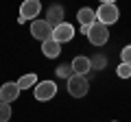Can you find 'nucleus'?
Returning a JSON list of instances; mask_svg holds the SVG:
<instances>
[{
  "label": "nucleus",
  "mask_w": 131,
  "mask_h": 122,
  "mask_svg": "<svg viewBox=\"0 0 131 122\" xmlns=\"http://www.w3.org/2000/svg\"><path fill=\"white\" fill-rule=\"evenodd\" d=\"M118 18H120V11H118V7L114 5L112 0L103 2V5L96 9V22L105 24V26H109V24L118 22Z\"/></svg>",
  "instance_id": "1"
},
{
  "label": "nucleus",
  "mask_w": 131,
  "mask_h": 122,
  "mask_svg": "<svg viewBox=\"0 0 131 122\" xmlns=\"http://www.w3.org/2000/svg\"><path fill=\"white\" fill-rule=\"evenodd\" d=\"M88 89H90V83H88V79H85L83 74H72L70 79H68V92H70V96L83 98V96L88 94Z\"/></svg>",
  "instance_id": "2"
},
{
  "label": "nucleus",
  "mask_w": 131,
  "mask_h": 122,
  "mask_svg": "<svg viewBox=\"0 0 131 122\" xmlns=\"http://www.w3.org/2000/svg\"><path fill=\"white\" fill-rule=\"evenodd\" d=\"M31 35L39 42H48L52 39V26L46 22V20H33L31 22Z\"/></svg>",
  "instance_id": "3"
},
{
  "label": "nucleus",
  "mask_w": 131,
  "mask_h": 122,
  "mask_svg": "<svg viewBox=\"0 0 131 122\" xmlns=\"http://www.w3.org/2000/svg\"><path fill=\"white\" fill-rule=\"evenodd\" d=\"M90 44H94V46H103V44H107L109 39V28L105 26V24L101 22H94L92 26H90Z\"/></svg>",
  "instance_id": "4"
},
{
  "label": "nucleus",
  "mask_w": 131,
  "mask_h": 122,
  "mask_svg": "<svg viewBox=\"0 0 131 122\" xmlns=\"http://www.w3.org/2000/svg\"><path fill=\"white\" fill-rule=\"evenodd\" d=\"M33 94H35L37 100H50L57 94V85L52 81H42V83H37L33 87Z\"/></svg>",
  "instance_id": "5"
},
{
  "label": "nucleus",
  "mask_w": 131,
  "mask_h": 122,
  "mask_svg": "<svg viewBox=\"0 0 131 122\" xmlns=\"http://www.w3.org/2000/svg\"><path fill=\"white\" fill-rule=\"evenodd\" d=\"M72 37H74V26L68 24V22H63V24L52 28V39L57 44H66V42H70Z\"/></svg>",
  "instance_id": "6"
},
{
  "label": "nucleus",
  "mask_w": 131,
  "mask_h": 122,
  "mask_svg": "<svg viewBox=\"0 0 131 122\" xmlns=\"http://www.w3.org/2000/svg\"><path fill=\"white\" fill-rule=\"evenodd\" d=\"M39 11H42V2L39 0H24L22 7H20V18L26 22L31 18H37Z\"/></svg>",
  "instance_id": "7"
},
{
  "label": "nucleus",
  "mask_w": 131,
  "mask_h": 122,
  "mask_svg": "<svg viewBox=\"0 0 131 122\" xmlns=\"http://www.w3.org/2000/svg\"><path fill=\"white\" fill-rule=\"evenodd\" d=\"M20 92L22 89L18 87V83H5L2 87H0V103H13V100H18Z\"/></svg>",
  "instance_id": "8"
},
{
  "label": "nucleus",
  "mask_w": 131,
  "mask_h": 122,
  "mask_svg": "<svg viewBox=\"0 0 131 122\" xmlns=\"http://www.w3.org/2000/svg\"><path fill=\"white\" fill-rule=\"evenodd\" d=\"M72 70H74V74H88L90 70H92V61L88 59V57H83V55H79V57H74V59H72Z\"/></svg>",
  "instance_id": "9"
},
{
  "label": "nucleus",
  "mask_w": 131,
  "mask_h": 122,
  "mask_svg": "<svg viewBox=\"0 0 131 122\" xmlns=\"http://www.w3.org/2000/svg\"><path fill=\"white\" fill-rule=\"evenodd\" d=\"M46 22L50 24L52 28L55 26H59V24H63V9H61L59 5H52V7H48V13H46Z\"/></svg>",
  "instance_id": "10"
},
{
  "label": "nucleus",
  "mask_w": 131,
  "mask_h": 122,
  "mask_svg": "<svg viewBox=\"0 0 131 122\" xmlns=\"http://www.w3.org/2000/svg\"><path fill=\"white\" fill-rule=\"evenodd\" d=\"M77 20L81 22V26H92L94 22H96V11L88 9V7H83V9L77 11Z\"/></svg>",
  "instance_id": "11"
},
{
  "label": "nucleus",
  "mask_w": 131,
  "mask_h": 122,
  "mask_svg": "<svg viewBox=\"0 0 131 122\" xmlns=\"http://www.w3.org/2000/svg\"><path fill=\"white\" fill-rule=\"evenodd\" d=\"M42 52L48 57V59H55V57H59V52H61V44H57L55 39L42 42Z\"/></svg>",
  "instance_id": "12"
},
{
  "label": "nucleus",
  "mask_w": 131,
  "mask_h": 122,
  "mask_svg": "<svg viewBox=\"0 0 131 122\" xmlns=\"http://www.w3.org/2000/svg\"><path fill=\"white\" fill-rule=\"evenodd\" d=\"M35 85H37V74H35V72L24 74L22 79L18 81V87H20V89H31V87H35Z\"/></svg>",
  "instance_id": "13"
},
{
  "label": "nucleus",
  "mask_w": 131,
  "mask_h": 122,
  "mask_svg": "<svg viewBox=\"0 0 131 122\" xmlns=\"http://www.w3.org/2000/svg\"><path fill=\"white\" fill-rule=\"evenodd\" d=\"M9 118H11V105L0 103V122H9Z\"/></svg>",
  "instance_id": "14"
},
{
  "label": "nucleus",
  "mask_w": 131,
  "mask_h": 122,
  "mask_svg": "<svg viewBox=\"0 0 131 122\" xmlns=\"http://www.w3.org/2000/svg\"><path fill=\"white\" fill-rule=\"evenodd\" d=\"M72 74H74L72 66H59L57 68V76H61V79H70Z\"/></svg>",
  "instance_id": "15"
},
{
  "label": "nucleus",
  "mask_w": 131,
  "mask_h": 122,
  "mask_svg": "<svg viewBox=\"0 0 131 122\" xmlns=\"http://www.w3.org/2000/svg\"><path fill=\"white\" fill-rule=\"evenodd\" d=\"M116 74L120 76V79H131V66H127V63H120L116 70Z\"/></svg>",
  "instance_id": "16"
},
{
  "label": "nucleus",
  "mask_w": 131,
  "mask_h": 122,
  "mask_svg": "<svg viewBox=\"0 0 131 122\" xmlns=\"http://www.w3.org/2000/svg\"><path fill=\"white\" fill-rule=\"evenodd\" d=\"M120 57H122V63H127V66H131V46H125V48H122Z\"/></svg>",
  "instance_id": "17"
},
{
  "label": "nucleus",
  "mask_w": 131,
  "mask_h": 122,
  "mask_svg": "<svg viewBox=\"0 0 131 122\" xmlns=\"http://www.w3.org/2000/svg\"><path fill=\"white\" fill-rule=\"evenodd\" d=\"M90 61H92V63H94L96 68H105V63H107V59H105V57H101V55H98V57H94V59H90Z\"/></svg>",
  "instance_id": "18"
},
{
  "label": "nucleus",
  "mask_w": 131,
  "mask_h": 122,
  "mask_svg": "<svg viewBox=\"0 0 131 122\" xmlns=\"http://www.w3.org/2000/svg\"><path fill=\"white\" fill-rule=\"evenodd\" d=\"M81 33H83V35H90V26H81Z\"/></svg>",
  "instance_id": "19"
},
{
  "label": "nucleus",
  "mask_w": 131,
  "mask_h": 122,
  "mask_svg": "<svg viewBox=\"0 0 131 122\" xmlns=\"http://www.w3.org/2000/svg\"><path fill=\"white\" fill-rule=\"evenodd\" d=\"M114 122H118V120H114Z\"/></svg>",
  "instance_id": "20"
}]
</instances>
